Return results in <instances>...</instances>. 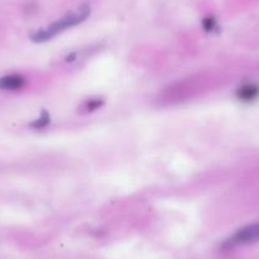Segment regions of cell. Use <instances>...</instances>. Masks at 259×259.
<instances>
[{
    "mask_svg": "<svg viewBox=\"0 0 259 259\" xmlns=\"http://www.w3.org/2000/svg\"><path fill=\"white\" fill-rule=\"evenodd\" d=\"M91 6L89 4H81L75 11L66 13L64 17L52 22L49 26L44 27V28L37 29L36 32L31 34V39L33 42H37V44H44V42L50 41L54 37H56L57 34L66 31V29H70L85 22L89 18V16H91Z\"/></svg>",
    "mask_w": 259,
    "mask_h": 259,
    "instance_id": "obj_1",
    "label": "cell"
},
{
    "mask_svg": "<svg viewBox=\"0 0 259 259\" xmlns=\"http://www.w3.org/2000/svg\"><path fill=\"white\" fill-rule=\"evenodd\" d=\"M259 241V223L249 224L236 230L233 235L229 236L221 245L223 250H231L239 246L250 245Z\"/></svg>",
    "mask_w": 259,
    "mask_h": 259,
    "instance_id": "obj_2",
    "label": "cell"
},
{
    "mask_svg": "<svg viewBox=\"0 0 259 259\" xmlns=\"http://www.w3.org/2000/svg\"><path fill=\"white\" fill-rule=\"evenodd\" d=\"M235 97L241 103H254L259 99V84L255 81H245V83L240 84L236 88Z\"/></svg>",
    "mask_w": 259,
    "mask_h": 259,
    "instance_id": "obj_3",
    "label": "cell"
},
{
    "mask_svg": "<svg viewBox=\"0 0 259 259\" xmlns=\"http://www.w3.org/2000/svg\"><path fill=\"white\" fill-rule=\"evenodd\" d=\"M27 80L21 74H8L0 78V91L17 92L24 88Z\"/></svg>",
    "mask_w": 259,
    "mask_h": 259,
    "instance_id": "obj_4",
    "label": "cell"
},
{
    "mask_svg": "<svg viewBox=\"0 0 259 259\" xmlns=\"http://www.w3.org/2000/svg\"><path fill=\"white\" fill-rule=\"evenodd\" d=\"M202 28L203 31L207 32V33H215V32H219L220 29V26H219V22L216 19L215 16L212 14H208L205 18L202 19Z\"/></svg>",
    "mask_w": 259,
    "mask_h": 259,
    "instance_id": "obj_5",
    "label": "cell"
},
{
    "mask_svg": "<svg viewBox=\"0 0 259 259\" xmlns=\"http://www.w3.org/2000/svg\"><path fill=\"white\" fill-rule=\"evenodd\" d=\"M51 123V116L47 111H42L41 114L31 123V127L34 130H44Z\"/></svg>",
    "mask_w": 259,
    "mask_h": 259,
    "instance_id": "obj_6",
    "label": "cell"
},
{
    "mask_svg": "<svg viewBox=\"0 0 259 259\" xmlns=\"http://www.w3.org/2000/svg\"><path fill=\"white\" fill-rule=\"evenodd\" d=\"M103 104L104 102L102 98H91L85 102V104H84V109H87L88 112H94L97 111V109L102 108Z\"/></svg>",
    "mask_w": 259,
    "mask_h": 259,
    "instance_id": "obj_7",
    "label": "cell"
}]
</instances>
